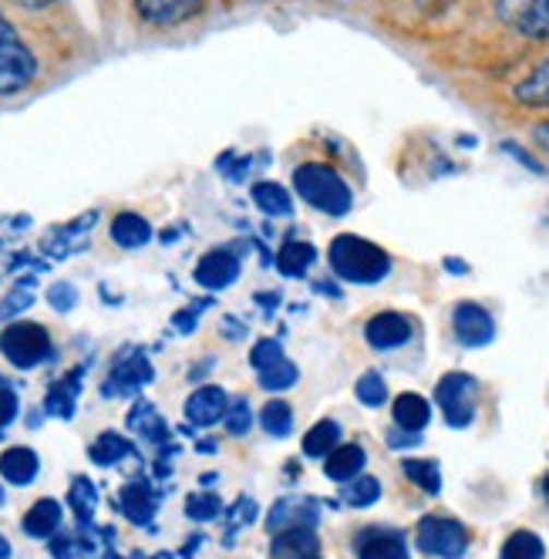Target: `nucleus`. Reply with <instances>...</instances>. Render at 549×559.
Masks as SVG:
<instances>
[{
  "label": "nucleus",
  "instance_id": "1",
  "mask_svg": "<svg viewBox=\"0 0 549 559\" xmlns=\"http://www.w3.org/2000/svg\"><path fill=\"white\" fill-rule=\"evenodd\" d=\"M327 263L337 280H344V284H358V287H374L391 273V257L378 243H371L365 236H355V233H341L331 239Z\"/></svg>",
  "mask_w": 549,
  "mask_h": 559
},
{
  "label": "nucleus",
  "instance_id": "2",
  "mask_svg": "<svg viewBox=\"0 0 549 559\" xmlns=\"http://www.w3.org/2000/svg\"><path fill=\"white\" fill-rule=\"evenodd\" d=\"M294 192L324 216H347L355 206V192L344 182V176L327 163H303L294 169Z\"/></svg>",
  "mask_w": 549,
  "mask_h": 559
},
{
  "label": "nucleus",
  "instance_id": "3",
  "mask_svg": "<svg viewBox=\"0 0 549 559\" xmlns=\"http://www.w3.org/2000/svg\"><path fill=\"white\" fill-rule=\"evenodd\" d=\"M37 78V58L0 14V95H17Z\"/></svg>",
  "mask_w": 549,
  "mask_h": 559
},
{
  "label": "nucleus",
  "instance_id": "4",
  "mask_svg": "<svg viewBox=\"0 0 549 559\" xmlns=\"http://www.w3.org/2000/svg\"><path fill=\"white\" fill-rule=\"evenodd\" d=\"M435 405L442 408L445 421L452 428H468L476 421L479 405V381L465 371H449L435 384Z\"/></svg>",
  "mask_w": 549,
  "mask_h": 559
},
{
  "label": "nucleus",
  "instance_id": "5",
  "mask_svg": "<svg viewBox=\"0 0 549 559\" xmlns=\"http://www.w3.org/2000/svg\"><path fill=\"white\" fill-rule=\"evenodd\" d=\"M0 350H4V357H8L14 368L31 371V368L48 361V354H51V334H48L45 324L17 321V324H8V331L0 334Z\"/></svg>",
  "mask_w": 549,
  "mask_h": 559
},
{
  "label": "nucleus",
  "instance_id": "6",
  "mask_svg": "<svg viewBox=\"0 0 549 559\" xmlns=\"http://www.w3.org/2000/svg\"><path fill=\"white\" fill-rule=\"evenodd\" d=\"M415 543L428 556L462 559L468 549V530L452 515H421L415 530Z\"/></svg>",
  "mask_w": 549,
  "mask_h": 559
},
{
  "label": "nucleus",
  "instance_id": "7",
  "mask_svg": "<svg viewBox=\"0 0 549 559\" xmlns=\"http://www.w3.org/2000/svg\"><path fill=\"white\" fill-rule=\"evenodd\" d=\"M250 365L260 378V388L263 391H290L300 378L297 365L284 354L281 341L273 337H260L250 350Z\"/></svg>",
  "mask_w": 549,
  "mask_h": 559
},
{
  "label": "nucleus",
  "instance_id": "8",
  "mask_svg": "<svg viewBox=\"0 0 549 559\" xmlns=\"http://www.w3.org/2000/svg\"><path fill=\"white\" fill-rule=\"evenodd\" d=\"M452 331L462 347H486L496 341V321L482 304L462 300L452 310Z\"/></svg>",
  "mask_w": 549,
  "mask_h": 559
},
{
  "label": "nucleus",
  "instance_id": "9",
  "mask_svg": "<svg viewBox=\"0 0 549 559\" xmlns=\"http://www.w3.org/2000/svg\"><path fill=\"white\" fill-rule=\"evenodd\" d=\"M499 11L529 41H549V0H502Z\"/></svg>",
  "mask_w": 549,
  "mask_h": 559
},
{
  "label": "nucleus",
  "instance_id": "10",
  "mask_svg": "<svg viewBox=\"0 0 549 559\" xmlns=\"http://www.w3.org/2000/svg\"><path fill=\"white\" fill-rule=\"evenodd\" d=\"M415 337V324L398 310H381L365 324V341L374 350H398Z\"/></svg>",
  "mask_w": 549,
  "mask_h": 559
},
{
  "label": "nucleus",
  "instance_id": "11",
  "mask_svg": "<svg viewBox=\"0 0 549 559\" xmlns=\"http://www.w3.org/2000/svg\"><path fill=\"white\" fill-rule=\"evenodd\" d=\"M135 11L152 27H179L206 11V0H135Z\"/></svg>",
  "mask_w": 549,
  "mask_h": 559
},
{
  "label": "nucleus",
  "instance_id": "12",
  "mask_svg": "<svg viewBox=\"0 0 549 559\" xmlns=\"http://www.w3.org/2000/svg\"><path fill=\"white\" fill-rule=\"evenodd\" d=\"M321 519V502L310 496H284L277 506L266 515V530L281 533V530H294V526H313L318 530Z\"/></svg>",
  "mask_w": 549,
  "mask_h": 559
},
{
  "label": "nucleus",
  "instance_id": "13",
  "mask_svg": "<svg viewBox=\"0 0 549 559\" xmlns=\"http://www.w3.org/2000/svg\"><path fill=\"white\" fill-rule=\"evenodd\" d=\"M240 280V257L232 250H210L195 263V284L206 290H226Z\"/></svg>",
  "mask_w": 549,
  "mask_h": 559
},
{
  "label": "nucleus",
  "instance_id": "14",
  "mask_svg": "<svg viewBox=\"0 0 549 559\" xmlns=\"http://www.w3.org/2000/svg\"><path fill=\"white\" fill-rule=\"evenodd\" d=\"M92 223H98V213H85V216H77L74 223H64V226L51 229V233L45 236L41 250L51 253L55 260H64V257L82 253L85 243H88V236H92Z\"/></svg>",
  "mask_w": 549,
  "mask_h": 559
},
{
  "label": "nucleus",
  "instance_id": "15",
  "mask_svg": "<svg viewBox=\"0 0 549 559\" xmlns=\"http://www.w3.org/2000/svg\"><path fill=\"white\" fill-rule=\"evenodd\" d=\"M155 378L152 365H148V357L145 354H129L122 357V361H115L108 381H105V394L108 397H119V394H135L139 388H145L148 381Z\"/></svg>",
  "mask_w": 549,
  "mask_h": 559
},
{
  "label": "nucleus",
  "instance_id": "16",
  "mask_svg": "<svg viewBox=\"0 0 549 559\" xmlns=\"http://www.w3.org/2000/svg\"><path fill=\"white\" fill-rule=\"evenodd\" d=\"M355 549H358V559H411L405 533L384 530V526L361 530L355 539Z\"/></svg>",
  "mask_w": 549,
  "mask_h": 559
},
{
  "label": "nucleus",
  "instance_id": "17",
  "mask_svg": "<svg viewBox=\"0 0 549 559\" xmlns=\"http://www.w3.org/2000/svg\"><path fill=\"white\" fill-rule=\"evenodd\" d=\"M270 556L273 559H321L318 530H313V526H294V530L273 533Z\"/></svg>",
  "mask_w": 549,
  "mask_h": 559
},
{
  "label": "nucleus",
  "instance_id": "18",
  "mask_svg": "<svg viewBox=\"0 0 549 559\" xmlns=\"http://www.w3.org/2000/svg\"><path fill=\"white\" fill-rule=\"evenodd\" d=\"M226 408H229V397L223 388L216 384H203V388H195L189 394V402H186V418L189 425H200V428H210L216 421L226 418Z\"/></svg>",
  "mask_w": 549,
  "mask_h": 559
},
{
  "label": "nucleus",
  "instance_id": "19",
  "mask_svg": "<svg viewBox=\"0 0 549 559\" xmlns=\"http://www.w3.org/2000/svg\"><path fill=\"white\" fill-rule=\"evenodd\" d=\"M368 465V452L358 445V442H341L327 459H324V475L331 483H350V478H358Z\"/></svg>",
  "mask_w": 549,
  "mask_h": 559
},
{
  "label": "nucleus",
  "instance_id": "20",
  "mask_svg": "<svg viewBox=\"0 0 549 559\" xmlns=\"http://www.w3.org/2000/svg\"><path fill=\"white\" fill-rule=\"evenodd\" d=\"M119 509L126 512L129 523L148 526L152 519H155V509H159V499H155V492H152L148 483H129V486L119 492Z\"/></svg>",
  "mask_w": 549,
  "mask_h": 559
},
{
  "label": "nucleus",
  "instance_id": "21",
  "mask_svg": "<svg viewBox=\"0 0 549 559\" xmlns=\"http://www.w3.org/2000/svg\"><path fill=\"white\" fill-rule=\"evenodd\" d=\"M21 530L31 536V539H51L58 530H61V506L55 499H37L24 519H21Z\"/></svg>",
  "mask_w": 549,
  "mask_h": 559
},
{
  "label": "nucleus",
  "instance_id": "22",
  "mask_svg": "<svg viewBox=\"0 0 549 559\" xmlns=\"http://www.w3.org/2000/svg\"><path fill=\"white\" fill-rule=\"evenodd\" d=\"M391 418H395V428L402 431H425V425L431 421V405L425 402L421 394L415 391H405L395 397V405H391Z\"/></svg>",
  "mask_w": 549,
  "mask_h": 559
},
{
  "label": "nucleus",
  "instance_id": "23",
  "mask_svg": "<svg viewBox=\"0 0 549 559\" xmlns=\"http://www.w3.org/2000/svg\"><path fill=\"white\" fill-rule=\"evenodd\" d=\"M37 472H41V459L24 445H14L0 455V475H4L11 486H31Z\"/></svg>",
  "mask_w": 549,
  "mask_h": 559
},
{
  "label": "nucleus",
  "instance_id": "24",
  "mask_svg": "<svg viewBox=\"0 0 549 559\" xmlns=\"http://www.w3.org/2000/svg\"><path fill=\"white\" fill-rule=\"evenodd\" d=\"M108 233H111V243L122 247V250H139L152 239V226L139 213H119L111 219Z\"/></svg>",
  "mask_w": 549,
  "mask_h": 559
},
{
  "label": "nucleus",
  "instance_id": "25",
  "mask_svg": "<svg viewBox=\"0 0 549 559\" xmlns=\"http://www.w3.org/2000/svg\"><path fill=\"white\" fill-rule=\"evenodd\" d=\"M129 428L135 435H142L145 442H152V445H166L169 442V425L163 421L159 408H155L152 402H135V408L129 412Z\"/></svg>",
  "mask_w": 549,
  "mask_h": 559
},
{
  "label": "nucleus",
  "instance_id": "26",
  "mask_svg": "<svg viewBox=\"0 0 549 559\" xmlns=\"http://www.w3.org/2000/svg\"><path fill=\"white\" fill-rule=\"evenodd\" d=\"M513 98L526 108H549V58L539 61L513 88Z\"/></svg>",
  "mask_w": 549,
  "mask_h": 559
},
{
  "label": "nucleus",
  "instance_id": "27",
  "mask_svg": "<svg viewBox=\"0 0 549 559\" xmlns=\"http://www.w3.org/2000/svg\"><path fill=\"white\" fill-rule=\"evenodd\" d=\"M341 445V425L334 418H321L303 435V455L307 459H327Z\"/></svg>",
  "mask_w": 549,
  "mask_h": 559
},
{
  "label": "nucleus",
  "instance_id": "28",
  "mask_svg": "<svg viewBox=\"0 0 549 559\" xmlns=\"http://www.w3.org/2000/svg\"><path fill=\"white\" fill-rule=\"evenodd\" d=\"M82 384V371H74L68 378H61L58 384H51L48 397H45V408L55 415V418H74V405H77V388Z\"/></svg>",
  "mask_w": 549,
  "mask_h": 559
},
{
  "label": "nucleus",
  "instance_id": "29",
  "mask_svg": "<svg viewBox=\"0 0 549 559\" xmlns=\"http://www.w3.org/2000/svg\"><path fill=\"white\" fill-rule=\"evenodd\" d=\"M253 206L266 216H290L294 199H290L287 186H281V182H256L253 186Z\"/></svg>",
  "mask_w": 549,
  "mask_h": 559
},
{
  "label": "nucleus",
  "instance_id": "30",
  "mask_svg": "<svg viewBox=\"0 0 549 559\" xmlns=\"http://www.w3.org/2000/svg\"><path fill=\"white\" fill-rule=\"evenodd\" d=\"M313 260H318V250L303 243V239H290V243H284L277 253V270L284 276H303L313 266Z\"/></svg>",
  "mask_w": 549,
  "mask_h": 559
},
{
  "label": "nucleus",
  "instance_id": "31",
  "mask_svg": "<svg viewBox=\"0 0 549 559\" xmlns=\"http://www.w3.org/2000/svg\"><path fill=\"white\" fill-rule=\"evenodd\" d=\"M126 455H132V442H126V438L119 431H102L92 449H88V459L102 468L115 465V462H122Z\"/></svg>",
  "mask_w": 549,
  "mask_h": 559
},
{
  "label": "nucleus",
  "instance_id": "32",
  "mask_svg": "<svg viewBox=\"0 0 549 559\" xmlns=\"http://www.w3.org/2000/svg\"><path fill=\"white\" fill-rule=\"evenodd\" d=\"M68 506L77 515V523H85V526L92 523V515L98 509V489H95L92 478H85V475L74 478L71 489H68Z\"/></svg>",
  "mask_w": 549,
  "mask_h": 559
},
{
  "label": "nucleus",
  "instance_id": "33",
  "mask_svg": "<svg viewBox=\"0 0 549 559\" xmlns=\"http://www.w3.org/2000/svg\"><path fill=\"white\" fill-rule=\"evenodd\" d=\"M402 472L408 483H415L425 496H439L442 492V472L439 462H425V459H405Z\"/></svg>",
  "mask_w": 549,
  "mask_h": 559
},
{
  "label": "nucleus",
  "instance_id": "34",
  "mask_svg": "<svg viewBox=\"0 0 549 559\" xmlns=\"http://www.w3.org/2000/svg\"><path fill=\"white\" fill-rule=\"evenodd\" d=\"M499 559H546V546L536 533L529 530H516L513 536H505Z\"/></svg>",
  "mask_w": 549,
  "mask_h": 559
},
{
  "label": "nucleus",
  "instance_id": "35",
  "mask_svg": "<svg viewBox=\"0 0 549 559\" xmlns=\"http://www.w3.org/2000/svg\"><path fill=\"white\" fill-rule=\"evenodd\" d=\"M344 502L347 506H355V509H368L381 499V483L374 475H358V478H350V483H344Z\"/></svg>",
  "mask_w": 549,
  "mask_h": 559
},
{
  "label": "nucleus",
  "instance_id": "36",
  "mask_svg": "<svg viewBox=\"0 0 549 559\" xmlns=\"http://www.w3.org/2000/svg\"><path fill=\"white\" fill-rule=\"evenodd\" d=\"M260 425L273 438H287L294 431V408L287 402H266L260 408Z\"/></svg>",
  "mask_w": 549,
  "mask_h": 559
},
{
  "label": "nucleus",
  "instance_id": "37",
  "mask_svg": "<svg viewBox=\"0 0 549 559\" xmlns=\"http://www.w3.org/2000/svg\"><path fill=\"white\" fill-rule=\"evenodd\" d=\"M355 394H358V402L365 408H381L387 402V384L378 371H365L355 384Z\"/></svg>",
  "mask_w": 549,
  "mask_h": 559
},
{
  "label": "nucleus",
  "instance_id": "38",
  "mask_svg": "<svg viewBox=\"0 0 549 559\" xmlns=\"http://www.w3.org/2000/svg\"><path fill=\"white\" fill-rule=\"evenodd\" d=\"M219 509H223V502L213 492H195L186 499V515L195 519V523H210V519L219 515Z\"/></svg>",
  "mask_w": 549,
  "mask_h": 559
},
{
  "label": "nucleus",
  "instance_id": "39",
  "mask_svg": "<svg viewBox=\"0 0 549 559\" xmlns=\"http://www.w3.org/2000/svg\"><path fill=\"white\" fill-rule=\"evenodd\" d=\"M226 431L229 435H247L250 431V425H253V408H250V402L247 397H237L229 408H226Z\"/></svg>",
  "mask_w": 549,
  "mask_h": 559
},
{
  "label": "nucleus",
  "instance_id": "40",
  "mask_svg": "<svg viewBox=\"0 0 549 559\" xmlns=\"http://www.w3.org/2000/svg\"><path fill=\"white\" fill-rule=\"evenodd\" d=\"M34 304V290H31V280H21V284L4 297V304H0V317H17V313H24L27 307Z\"/></svg>",
  "mask_w": 549,
  "mask_h": 559
},
{
  "label": "nucleus",
  "instance_id": "41",
  "mask_svg": "<svg viewBox=\"0 0 549 559\" xmlns=\"http://www.w3.org/2000/svg\"><path fill=\"white\" fill-rule=\"evenodd\" d=\"M48 304H51L58 313H68V310L77 307V290L68 284V280H61V284H51V287H48Z\"/></svg>",
  "mask_w": 549,
  "mask_h": 559
},
{
  "label": "nucleus",
  "instance_id": "42",
  "mask_svg": "<svg viewBox=\"0 0 549 559\" xmlns=\"http://www.w3.org/2000/svg\"><path fill=\"white\" fill-rule=\"evenodd\" d=\"M17 412H21V402H17L14 388L0 384V428H8L17 418Z\"/></svg>",
  "mask_w": 549,
  "mask_h": 559
},
{
  "label": "nucleus",
  "instance_id": "43",
  "mask_svg": "<svg viewBox=\"0 0 549 559\" xmlns=\"http://www.w3.org/2000/svg\"><path fill=\"white\" fill-rule=\"evenodd\" d=\"M253 519H256V502L250 496H243L237 509H229V526H250Z\"/></svg>",
  "mask_w": 549,
  "mask_h": 559
},
{
  "label": "nucleus",
  "instance_id": "44",
  "mask_svg": "<svg viewBox=\"0 0 549 559\" xmlns=\"http://www.w3.org/2000/svg\"><path fill=\"white\" fill-rule=\"evenodd\" d=\"M502 152H505V155H513L516 163H523V166H526L529 173H536V176H542V173H546V169H542V163H536V158H533L526 148H520L516 142H502Z\"/></svg>",
  "mask_w": 549,
  "mask_h": 559
},
{
  "label": "nucleus",
  "instance_id": "45",
  "mask_svg": "<svg viewBox=\"0 0 549 559\" xmlns=\"http://www.w3.org/2000/svg\"><path fill=\"white\" fill-rule=\"evenodd\" d=\"M387 445H391V449H415V445H421V435H418V431L391 428V431H387Z\"/></svg>",
  "mask_w": 549,
  "mask_h": 559
},
{
  "label": "nucleus",
  "instance_id": "46",
  "mask_svg": "<svg viewBox=\"0 0 549 559\" xmlns=\"http://www.w3.org/2000/svg\"><path fill=\"white\" fill-rule=\"evenodd\" d=\"M172 324H176L182 334H189V331L195 328V310H179V313L172 317Z\"/></svg>",
  "mask_w": 549,
  "mask_h": 559
},
{
  "label": "nucleus",
  "instance_id": "47",
  "mask_svg": "<svg viewBox=\"0 0 549 559\" xmlns=\"http://www.w3.org/2000/svg\"><path fill=\"white\" fill-rule=\"evenodd\" d=\"M536 142L549 148V122L546 126H536Z\"/></svg>",
  "mask_w": 549,
  "mask_h": 559
},
{
  "label": "nucleus",
  "instance_id": "48",
  "mask_svg": "<svg viewBox=\"0 0 549 559\" xmlns=\"http://www.w3.org/2000/svg\"><path fill=\"white\" fill-rule=\"evenodd\" d=\"M445 270H452V273H465L468 266H465L462 260H445Z\"/></svg>",
  "mask_w": 549,
  "mask_h": 559
},
{
  "label": "nucleus",
  "instance_id": "49",
  "mask_svg": "<svg viewBox=\"0 0 549 559\" xmlns=\"http://www.w3.org/2000/svg\"><path fill=\"white\" fill-rule=\"evenodd\" d=\"M0 559H11V543L0 536Z\"/></svg>",
  "mask_w": 549,
  "mask_h": 559
},
{
  "label": "nucleus",
  "instance_id": "50",
  "mask_svg": "<svg viewBox=\"0 0 549 559\" xmlns=\"http://www.w3.org/2000/svg\"><path fill=\"white\" fill-rule=\"evenodd\" d=\"M21 4H27V8H48V4H55V0H21Z\"/></svg>",
  "mask_w": 549,
  "mask_h": 559
},
{
  "label": "nucleus",
  "instance_id": "51",
  "mask_svg": "<svg viewBox=\"0 0 549 559\" xmlns=\"http://www.w3.org/2000/svg\"><path fill=\"white\" fill-rule=\"evenodd\" d=\"M539 492H542V499L549 502V472L542 475V483H539Z\"/></svg>",
  "mask_w": 549,
  "mask_h": 559
},
{
  "label": "nucleus",
  "instance_id": "52",
  "mask_svg": "<svg viewBox=\"0 0 549 559\" xmlns=\"http://www.w3.org/2000/svg\"><path fill=\"white\" fill-rule=\"evenodd\" d=\"M439 4H445V0H418V8H425V11L439 8Z\"/></svg>",
  "mask_w": 549,
  "mask_h": 559
},
{
  "label": "nucleus",
  "instance_id": "53",
  "mask_svg": "<svg viewBox=\"0 0 549 559\" xmlns=\"http://www.w3.org/2000/svg\"><path fill=\"white\" fill-rule=\"evenodd\" d=\"M105 559H126V556H119V552H115V549H108V552H105Z\"/></svg>",
  "mask_w": 549,
  "mask_h": 559
},
{
  "label": "nucleus",
  "instance_id": "54",
  "mask_svg": "<svg viewBox=\"0 0 549 559\" xmlns=\"http://www.w3.org/2000/svg\"><path fill=\"white\" fill-rule=\"evenodd\" d=\"M0 506H4V489H0Z\"/></svg>",
  "mask_w": 549,
  "mask_h": 559
}]
</instances>
